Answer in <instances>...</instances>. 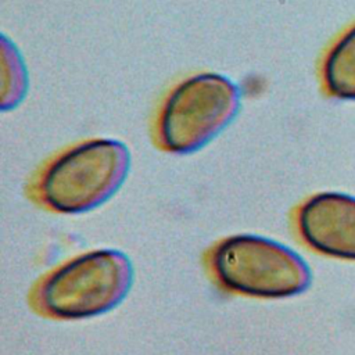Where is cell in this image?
I'll return each mask as SVG.
<instances>
[{
    "instance_id": "cell-1",
    "label": "cell",
    "mask_w": 355,
    "mask_h": 355,
    "mask_svg": "<svg viewBox=\"0 0 355 355\" xmlns=\"http://www.w3.org/2000/svg\"><path fill=\"white\" fill-rule=\"evenodd\" d=\"M130 154L123 143L93 139L54 157L37 175L33 197L60 214H80L107 201L123 183Z\"/></svg>"
},
{
    "instance_id": "cell-2",
    "label": "cell",
    "mask_w": 355,
    "mask_h": 355,
    "mask_svg": "<svg viewBox=\"0 0 355 355\" xmlns=\"http://www.w3.org/2000/svg\"><path fill=\"white\" fill-rule=\"evenodd\" d=\"M132 282V262L123 252L96 250L47 273L32 291V306L53 319L92 318L115 308Z\"/></svg>"
},
{
    "instance_id": "cell-3",
    "label": "cell",
    "mask_w": 355,
    "mask_h": 355,
    "mask_svg": "<svg viewBox=\"0 0 355 355\" xmlns=\"http://www.w3.org/2000/svg\"><path fill=\"white\" fill-rule=\"evenodd\" d=\"M208 266L225 290L258 298L297 295L312 277L295 251L257 234L223 239L211 250Z\"/></svg>"
},
{
    "instance_id": "cell-4",
    "label": "cell",
    "mask_w": 355,
    "mask_h": 355,
    "mask_svg": "<svg viewBox=\"0 0 355 355\" xmlns=\"http://www.w3.org/2000/svg\"><path fill=\"white\" fill-rule=\"evenodd\" d=\"M240 90L218 73H198L178 83L157 118V143L175 154L193 153L212 140L237 114Z\"/></svg>"
},
{
    "instance_id": "cell-5",
    "label": "cell",
    "mask_w": 355,
    "mask_h": 355,
    "mask_svg": "<svg viewBox=\"0 0 355 355\" xmlns=\"http://www.w3.org/2000/svg\"><path fill=\"white\" fill-rule=\"evenodd\" d=\"M297 229L312 250L355 261V197L338 191L309 197L297 211Z\"/></svg>"
},
{
    "instance_id": "cell-6",
    "label": "cell",
    "mask_w": 355,
    "mask_h": 355,
    "mask_svg": "<svg viewBox=\"0 0 355 355\" xmlns=\"http://www.w3.org/2000/svg\"><path fill=\"white\" fill-rule=\"evenodd\" d=\"M322 79L331 97L355 101V24L326 53Z\"/></svg>"
},
{
    "instance_id": "cell-7",
    "label": "cell",
    "mask_w": 355,
    "mask_h": 355,
    "mask_svg": "<svg viewBox=\"0 0 355 355\" xmlns=\"http://www.w3.org/2000/svg\"><path fill=\"white\" fill-rule=\"evenodd\" d=\"M26 73L21 57L7 39H1V110L15 107L24 97Z\"/></svg>"
}]
</instances>
